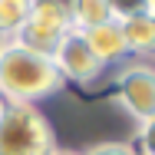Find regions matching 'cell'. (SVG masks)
Segmentation results:
<instances>
[{"instance_id": "6da1fadb", "label": "cell", "mask_w": 155, "mask_h": 155, "mask_svg": "<svg viewBox=\"0 0 155 155\" xmlns=\"http://www.w3.org/2000/svg\"><path fill=\"white\" fill-rule=\"evenodd\" d=\"M63 89V76L53 56L27 50L13 36L0 40V99L17 106H36Z\"/></svg>"}, {"instance_id": "7a4b0ae2", "label": "cell", "mask_w": 155, "mask_h": 155, "mask_svg": "<svg viewBox=\"0 0 155 155\" xmlns=\"http://www.w3.org/2000/svg\"><path fill=\"white\" fill-rule=\"evenodd\" d=\"M56 132L36 106H0V155H53Z\"/></svg>"}, {"instance_id": "3957f363", "label": "cell", "mask_w": 155, "mask_h": 155, "mask_svg": "<svg viewBox=\"0 0 155 155\" xmlns=\"http://www.w3.org/2000/svg\"><path fill=\"white\" fill-rule=\"evenodd\" d=\"M69 30H73V3H30V17L20 23L13 40L23 43L27 50L53 56V50Z\"/></svg>"}, {"instance_id": "277c9868", "label": "cell", "mask_w": 155, "mask_h": 155, "mask_svg": "<svg viewBox=\"0 0 155 155\" xmlns=\"http://www.w3.org/2000/svg\"><path fill=\"white\" fill-rule=\"evenodd\" d=\"M116 99L122 102V109L142 125H152L155 119V69L145 60L125 63L116 79Z\"/></svg>"}, {"instance_id": "5b68a950", "label": "cell", "mask_w": 155, "mask_h": 155, "mask_svg": "<svg viewBox=\"0 0 155 155\" xmlns=\"http://www.w3.org/2000/svg\"><path fill=\"white\" fill-rule=\"evenodd\" d=\"M53 63H56V69H60L63 83H76V86H89V83H96V79L106 73V66H102L99 56L86 46V40H83L79 30H69L60 40V46L53 50Z\"/></svg>"}, {"instance_id": "8992f818", "label": "cell", "mask_w": 155, "mask_h": 155, "mask_svg": "<svg viewBox=\"0 0 155 155\" xmlns=\"http://www.w3.org/2000/svg\"><path fill=\"white\" fill-rule=\"evenodd\" d=\"M122 27V40L129 46V56H149L155 50V7L152 3H142L139 13L125 17V20H116Z\"/></svg>"}, {"instance_id": "52a82bcc", "label": "cell", "mask_w": 155, "mask_h": 155, "mask_svg": "<svg viewBox=\"0 0 155 155\" xmlns=\"http://www.w3.org/2000/svg\"><path fill=\"white\" fill-rule=\"evenodd\" d=\"M83 40H86V46L99 56L102 66L119 63V60L129 56V46H125V40H122V27H119L116 20L99 23V27H93V30H83Z\"/></svg>"}, {"instance_id": "ba28073f", "label": "cell", "mask_w": 155, "mask_h": 155, "mask_svg": "<svg viewBox=\"0 0 155 155\" xmlns=\"http://www.w3.org/2000/svg\"><path fill=\"white\" fill-rule=\"evenodd\" d=\"M112 20V3L109 0H76L73 3V30H93L99 23Z\"/></svg>"}, {"instance_id": "9c48e42d", "label": "cell", "mask_w": 155, "mask_h": 155, "mask_svg": "<svg viewBox=\"0 0 155 155\" xmlns=\"http://www.w3.org/2000/svg\"><path fill=\"white\" fill-rule=\"evenodd\" d=\"M27 17H30L27 0H0V36H13Z\"/></svg>"}, {"instance_id": "30bf717a", "label": "cell", "mask_w": 155, "mask_h": 155, "mask_svg": "<svg viewBox=\"0 0 155 155\" xmlns=\"http://www.w3.org/2000/svg\"><path fill=\"white\" fill-rule=\"evenodd\" d=\"M79 155H139L132 142H96L89 149H83Z\"/></svg>"}, {"instance_id": "8fae6325", "label": "cell", "mask_w": 155, "mask_h": 155, "mask_svg": "<svg viewBox=\"0 0 155 155\" xmlns=\"http://www.w3.org/2000/svg\"><path fill=\"white\" fill-rule=\"evenodd\" d=\"M53 155H79V152H73V149H56Z\"/></svg>"}, {"instance_id": "7c38bea8", "label": "cell", "mask_w": 155, "mask_h": 155, "mask_svg": "<svg viewBox=\"0 0 155 155\" xmlns=\"http://www.w3.org/2000/svg\"><path fill=\"white\" fill-rule=\"evenodd\" d=\"M0 106H3V99H0Z\"/></svg>"}]
</instances>
